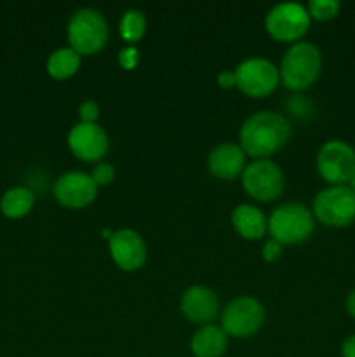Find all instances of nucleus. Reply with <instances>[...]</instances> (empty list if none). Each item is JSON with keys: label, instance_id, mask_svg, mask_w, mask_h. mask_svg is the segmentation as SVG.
I'll list each match as a JSON object with an SVG mask.
<instances>
[{"label": "nucleus", "instance_id": "20", "mask_svg": "<svg viewBox=\"0 0 355 357\" xmlns=\"http://www.w3.org/2000/svg\"><path fill=\"white\" fill-rule=\"evenodd\" d=\"M146 31V17L141 10L131 9L122 16L120 35L125 42H138Z\"/></svg>", "mask_w": 355, "mask_h": 357}, {"label": "nucleus", "instance_id": "3", "mask_svg": "<svg viewBox=\"0 0 355 357\" xmlns=\"http://www.w3.org/2000/svg\"><path fill=\"white\" fill-rule=\"evenodd\" d=\"M315 229V216L312 209L301 202L281 204L268 218V232L271 239L284 244H299L308 239Z\"/></svg>", "mask_w": 355, "mask_h": 357}, {"label": "nucleus", "instance_id": "17", "mask_svg": "<svg viewBox=\"0 0 355 357\" xmlns=\"http://www.w3.org/2000/svg\"><path fill=\"white\" fill-rule=\"evenodd\" d=\"M232 225L244 239L256 241L267 234L268 220L265 218L263 211L258 209L256 206L240 204L233 209Z\"/></svg>", "mask_w": 355, "mask_h": 357}, {"label": "nucleus", "instance_id": "1", "mask_svg": "<svg viewBox=\"0 0 355 357\" xmlns=\"http://www.w3.org/2000/svg\"><path fill=\"white\" fill-rule=\"evenodd\" d=\"M291 138V126L282 114L271 110L256 112L240 128V149L254 159H268Z\"/></svg>", "mask_w": 355, "mask_h": 357}, {"label": "nucleus", "instance_id": "8", "mask_svg": "<svg viewBox=\"0 0 355 357\" xmlns=\"http://www.w3.org/2000/svg\"><path fill=\"white\" fill-rule=\"evenodd\" d=\"M265 323V307L253 296H239L225 307L221 328L228 337L249 338L261 330Z\"/></svg>", "mask_w": 355, "mask_h": 357}, {"label": "nucleus", "instance_id": "19", "mask_svg": "<svg viewBox=\"0 0 355 357\" xmlns=\"http://www.w3.org/2000/svg\"><path fill=\"white\" fill-rule=\"evenodd\" d=\"M80 66V54L72 47H61L47 59V73L56 80H65L75 75Z\"/></svg>", "mask_w": 355, "mask_h": 357}, {"label": "nucleus", "instance_id": "12", "mask_svg": "<svg viewBox=\"0 0 355 357\" xmlns=\"http://www.w3.org/2000/svg\"><path fill=\"white\" fill-rule=\"evenodd\" d=\"M97 187L90 174L70 171L54 183V197L65 208L82 209L96 199Z\"/></svg>", "mask_w": 355, "mask_h": 357}, {"label": "nucleus", "instance_id": "14", "mask_svg": "<svg viewBox=\"0 0 355 357\" xmlns=\"http://www.w3.org/2000/svg\"><path fill=\"white\" fill-rule=\"evenodd\" d=\"M181 312L195 324H211L219 312V300L212 289L205 286H190L181 296Z\"/></svg>", "mask_w": 355, "mask_h": 357}, {"label": "nucleus", "instance_id": "13", "mask_svg": "<svg viewBox=\"0 0 355 357\" xmlns=\"http://www.w3.org/2000/svg\"><path fill=\"white\" fill-rule=\"evenodd\" d=\"M68 146L73 155L86 162L100 160L108 152V135L101 126L82 124L73 126L68 135Z\"/></svg>", "mask_w": 355, "mask_h": 357}, {"label": "nucleus", "instance_id": "15", "mask_svg": "<svg viewBox=\"0 0 355 357\" xmlns=\"http://www.w3.org/2000/svg\"><path fill=\"white\" fill-rule=\"evenodd\" d=\"M209 171L221 180H233L246 169V153L235 143H221L214 146L207 159Z\"/></svg>", "mask_w": 355, "mask_h": 357}, {"label": "nucleus", "instance_id": "9", "mask_svg": "<svg viewBox=\"0 0 355 357\" xmlns=\"http://www.w3.org/2000/svg\"><path fill=\"white\" fill-rule=\"evenodd\" d=\"M312 17L305 6L298 2H282L271 7L265 20L268 33L281 42H299L308 31Z\"/></svg>", "mask_w": 355, "mask_h": 357}, {"label": "nucleus", "instance_id": "21", "mask_svg": "<svg viewBox=\"0 0 355 357\" xmlns=\"http://www.w3.org/2000/svg\"><path fill=\"white\" fill-rule=\"evenodd\" d=\"M341 3L338 0H312L306 7L310 17L317 21H331L340 14Z\"/></svg>", "mask_w": 355, "mask_h": 357}, {"label": "nucleus", "instance_id": "29", "mask_svg": "<svg viewBox=\"0 0 355 357\" xmlns=\"http://www.w3.org/2000/svg\"><path fill=\"white\" fill-rule=\"evenodd\" d=\"M347 187H348V188H350V190H352V192H354V194H355V176H354V178H352V180H350V181H348V183H347Z\"/></svg>", "mask_w": 355, "mask_h": 357}, {"label": "nucleus", "instance_id": "18", "mask_svg": "<svg viewBox=\"0 0 355 357\" xmlns=\"http://www.w3.org/2000/svg\"><path fill=\"white\" fill-rule=\"evenodd\" d=\"M35 204V195L30 188L14 187L7 190L0 199V209L7 218H23L31 211Z\"/></svg>", "mask_w": 355, "mask_h": 357}, {"label": "nucleus", "instance_id": "25", "mask_svg": "<svg viewBox=\"0 0 355 357\" xmlns=\"http://www.w3.org/2000/svg\"><path fill=\"white\" fill-rule=\"evenodd\" d=\"M261 255H263V258L267 261H275L282 255V244L277 243L275 239L267 241L263 246V251H261Z\"/></svg>", "mask_w": 355, "mask_h": 357}, {"label": "nucleus", "instance_id": "10", "mask_svg": "<svg viewBox=\"0 0 355 357\" xmlns=\"http://www.w3.org/2000/svg\"><path fill=\"white\" fill-rule=\"evenodd\" d=\"M235 86L251 98L268 96L275 91L281 75L278 68L267 58H249L235 70Z\"/></svg>", "mask_w": 355, "mask_h": 357}, {"label": "nucleus", "instance_id": "2", "mask_svg": "<svg viewBox=\"0 0 355 357\" xmlns=\"http://www.w3.org/2000/svg\"><path fill=\"white\" fill-rule=\"evenodd\" d=\"M322 70V54L312 42L299 40L289 45L282 56L281 75L282 84L291 91H303L312 86Z\"/></svg>", "mask_w": 355, "mask_h": 357}, {"label": "nucleus", "instance_id": "24", "mask_svg": "<svg viewBox=\"0 0 355 357\" xmlns=\"http://www.w3.org/2000/svg\"><path fill=\"white\" fill-rule=\"evenodd\" d=\"M139 61V52L136 47H125L118 52V63L122 68L132 70Z\"/></svg>", "mask_w": 355, "mask_h": 357}, {"label": "nucleus", "instance_id": "27", "mask_svg": "<svg viewBox=\"0 0 355 357\" xmlns=\"http://www.w3.org/2000/svg\"><path fill=\"white\" fill-rule=\"evenodd\" d=\"M341 356L355 357V335H350V337L341 344Z\"/></svg>", "mask_w": 355, "mask_h": 357}, {"label": "nucleus", "instance_id": "4", "mask_svg": "<svg viewBox=\"0 0 355 357\" xmlns=\"http://www.w3.org/2000/svg\"><path fill=\"white\" fill-rule=\"evenodd\" d=\"M70 47L80 56L96 54L108 40V23L103 14L90 7L75 10L68 21Z\"/></svg>", "mask_w": 355, "mask_h": 357}, {"label": "nucleus", "instance_id": "16", "mask_svg": "<svg viewBox=\"0 0 355 357\" xmlns=\"http://www.w3.org/2000/svg\"><path fill=\"white\" fill-rule=\"evenodd\" d=\"M228 347V335L221 326L205 324L198 328L190 340V349L195 357H221Z\"/></svg>", "mask_w": 355, "mask_h": 357}, {"label": "nucleus", "instance_id": "23", "mask_svg": "<svg viewBox=\"0 0 355 357\" xmlns=\"http://www.w3.org/2000/svg\"><path fill=\"white\" fill-rule=\"evenodd\" d=\"M79 117L82 124H96L97 117H100V107H97L96 101H84L79 107Z\"/></svg>", "mask_w": 355, "mask_h": 357}, {"label": "nucleus", "instance_id": "28", "mask_svg": "<svg viewBox=\"0 0 355 357\" xmlns=\"http://www.w3.org/2000/svg\"><path fill=\"white\" fill-rule=\"evenodd\" d=\"M345 309H347L348 316L355 319V289H352L347 295V300H345Z\"/></svg>", "mask_w": 355, "mask_h": 357}, {"label": "nucleus", "instance_id": "26", "mask_svg": "<svg viewBox=\"0 0 355 357\" xmlns=\"http://www.w3.org/2000/svg\"><path fill=\"white\" fill-rule=\"evenodd\" d=\"M218 84L223 89H230V87L235 86V72L232 70H225L218 75Z\"/></svg>", "mask_w": 355, "mask_h": 357}, {"label": "nucleus", "instance_id": "6", "mask_svg": "<svg viewBox=\"0 0 355 357\" xmlns=\"http://www.w3.org/2000/svg\"><path fill=\"white\" fill-rule=\"evenodd\" d=\"M317 171L329 185H347L355 176V149L343 139H329L317 153Z\"/></svg>", "mask_w": 355, "mask_h": 357}, {"label": "nucleus", "instance_id": "7", "mask_svg": "<svg viewBox=\"0 0 355 357\" xmlns=\"http://www.w3.org/2000/svg\"><path fill=\"white\" fill-rule=\"evenodd\" d=\"M242 187L253 199L261 202L275 201L282 195L285 178L281 167L270 159H258L247 164L242 173Z\"/></svg>", "mask_w": 355, "mask_h": 357}, {"label": "nucleus", "instance_id": "22", "mask_svg": "<svg viewBox=\"0 0 355 357\" xmlns=\"http://www.w3.org/2000/svg\"><path fill=\"white\" fill-rule=\"evenodd\" d=\"M90 178L94 180L96 187H104V185H110L115 178L113 166L108 162L97 164V166H94L93 173H90Z\"/></svg>", "mask_w": 355, "mask_h": 357}, {"label": "nucleus", "instance_id": "5", "mask_svg": "<svg viewBox=\"0 0 355 357\" xmlns=\"http://www.w3.org/2000/svg\"><path fill=\"white\" fill-rule=\"evenodd\" d=\"M312 213L326 227L352 225L355 222V194L347 185H329L315 195Z\"/></svg>", "mask_w": 355, "mask_h": 357}, {"label": "nucleus", "instance_id": "11", "mask_svg": "<svg viewBox=\"0 0 355 357\" xmlns=\"http://www.w3.org/2000/svg\"><path fill=\"white\" fill-rule=\"evenodd\" d=\"M108 246H110V255L115 265L125 272L141 268L148 258L145 241L138 232L131 229H122L111 234V237L108 239Z\"/></svg>", "mask_w": 355, "mask_h": 357}]
</instances>
